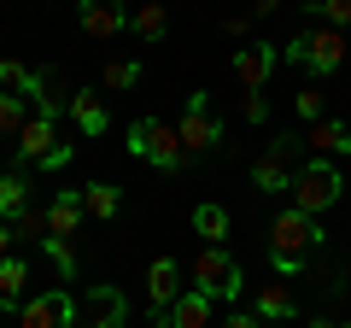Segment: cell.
<instances>
[{
  "label": "cell",
  "mask_w": 351,
  "mask_h": 328,
  "mask_svg": "<svg viewBox=\"0 0 351 328\" xmlns=\"http://www.w3.org/2000/svg\"><path fill=\"white\" fill-rule=\"evenodd\" d=\"M123 147H129V159L152 164V170H164V176L188 170V147H182V135H176V124H164V117H135Z\"/></svg>",
  "instance_id": "obj_1"
},
{
  "label": "cell",
  "mask_w": 351,
  "mask_h": 328,
  "mask_svg": "<svg viewBox=\"0 0 351 328\" xmlns=\"http://www.w3.org/2000/svg\"><path fill=\"white\" fill-rule=\"evenodd\" d=\"M339 200H346V176H339V164H328V159L299 164V176H293V211L322 217V211H334Z\"/></svg>",
  "instance_id": "obj_2"
},
{
  "label": "cell",
  "mask_w": 351,
  "mask_h": 328,
  "mask_svg": "<svg viewBox=\"0 0 351 328\" xmlns=\"http://www.w3.org/2000/svg\"><path fill=\"white\" fill-rule=\"evenodd\" d=\"M193 288L211 293V299H240V288H246V270L234 264V253L228 246H199V258H193Z\"/></svg>",
  "instance_id": "obj_3"
},
{
  "label": "cell",
  "mask_w": 351,
  "mask_h": 328,
  "mask_svg": "<svg viewBox=\"0 0 351 328\" xmlns=\"http://www.w3.org/2000/svg\"><path fill=\"white\" fill-rule=\"evenodd\" d=\"M322 217H304V211H281L276 223H269V253H299V258H311L316 246H322Z\"/></svg>",
  "instance_id": "obj_4"
},
{
  "label": "cell",
  "mask_w": 351,
  "mask_h": 328,
  "mask_svg": "<svg viewBox=\"0 0 351 328\" xmlns=\"http://www.w3.org/2000/svg\"><path fill=\"white\" fill-rule=\"evenodd\" d=\"M293 135H276L269 147L258 152V164H252V188L258 194H293Z\"/></svg>",
  "instance_id": "obj_5"
},
{
  "label": "cell",
  "mask_w": 351,
  "mask_h": 328,
  "mask_svg": "<svg viewBox=\"0 0 351 328\" xmlns=\"http://www.w3.org/2000/svg\"><path fill=\"white\" fill-rule=\"evenodd\" d=\"M176 135H182V147H188V159L193 152H211V147H223V124L211 117V94H188V112H182V124H176Z\"/></svg>",
  "instance_id": "obj_6"
},
{
  "label": "cell",
  "mask_w": 351,
  "mask_h": 328,
  "mask_svg": "<svg viewBox=\"0 0 351 328\" xmlns=\"http://www.w3.org/2000/svg\"><path fill=\"white\" fill-rule=\"evenodd\" d=\"M18 328H76V299L64 288L36 293V299H24V311H18Z\"/></svg>",
  "instance_id": "obj_7"
},
{
  "label": "cell",
  "mask_w": 351,
  "mask_h": 328,
  "mask_svg": "<svg viewBox=\"0 0 351 328\" xmlns=\"http://www.w3.org/2000/svg\"><path fill=\"white\" fill-rule=\"evenodd\" d=\"M123 311H129V299L112 281H100V288H88L76 299V328H123Z\"/></svg>",
  "instance_id": "obj_8"
},
{
  "label": "cell",
  "mask_w": 351,
  "mask_h": 328,
  "mask_svg": "<svg viewBox=\"0 0 351 328\" xmlns=\"http://www.w3.org/2000/svg\"><path fill=\"white\" fill-rule=\"evenodd\" d=\"M276 65H281V41H246V47H234V76H240L246 94H258L276 76Z\"/></svg>",
  "instance_id": "obj_9"
},
{
  "label": "cell",
  "mask_w": 351,
  "mask_h": 328,
  "mask_svg": "<svg viewBox=\"0 0 351 328\" xmlns=\"http://www.w3.org/2000/svg\"><path fill=\"white\" fill-rule=\"evenodd\" d=\"M76 24H82L94 41H112V36L129 30V6L123 0H76Z\"/></svg>",
  "instance_id": "obj_10"
},
{
  "label": "cell",
  "mask_w": 351,
  "mask_h": 328,
  "mask_svg": "<svg viewBox=\"0 0 351 328\" xmlns=\"http://www.w3.org/2000/svg\"><path fill=\"white\" fill-rule=\"evenodd\" d=\"M182 264L176 258H152L147 264V305H152V316H170V305L182 299Z\"/></svg>",
  "instance_id": "obj_11"
},
{
  "label": "cell",
  "mask_w": 351,
  "mask_h": 328,
  "mask_svg": "<svg viewBox=\"0 0 351 328\" xmlns=\"http://www.w3.org/2000/svg\"><path fill=\"white\" fill-rule=\"evenodd\" d=\"M24 100H29V117H47V124H59V112H71V94H64L47 71H36L24 82Z\"/></svg>",
  "instance_id": "obj_12"
},
{
  "label": "cell",
  "mask_w": 351,
  "mask_h": 328,
  "mask_svg": "<svg viewBox=\"0 0 351 328\" xmlns=\"http://www.w3.org/2000/svg\"><path fill=\"white\" fill-rule=\"evenodd\" d=\"M71 117L82 135H106L112 124V106H106V89H71Z\"/></svg>",
  "instance_id": "obj_13"
},
{
  "label": "cell",
  "mask_w": 351,
  "mask_h": 328,
  "mask_svg": "<svg viewBox=\"0 0 351 328\" xmlns=\"http://www.w3.org/2000/svg\"><path fill=\"white\" fill-rule=\"evenodd\" d=\"M339 65H346V30H316L304 71H311V76H334Z\"/></svg>",
  "instance_id": "obj_14"
},
{
  "label": "cell",
  "mask_w": 351,
  "mask_h": 328,
  "mask_svg": "<svg viewBox=\"0 0 351 328\" xmlns=\"http://www.w3.org/2000/svg\"><path fill=\"white\" fill-rule=\"evenodd\" d=\"M82 217H88L82 188H59V194H53V205H47V235H64V240H71L76 229H82Z\"/></svg>",
  "instance_id": "obj_15"
},
{
  "label": "cell",
  "mask_w": 351,
  "mask_h": 328,
  "mask_svg": "<svg viewBox=\"0 0 351 328\" xmlns=\"http://www.w3.org/2000/svg\"><path fill=\"white\" fill-rule=\"evenodd\" d=\"M24 299H29V264L12 253V258H0V316L24 311Z\"/></svg>",
  "instance_id": "obj_16"
},
{
  "label": "cell",
  "mask_w": 351,
  "mask_h": 328,
  "mask_svg": "<svg viewBox=\"0 0 351 328\" xmlns=\"http://www.w3.org/2000/svg\"><path fill=\"white\" fill-rule=\"evenodd\" d=\"M304 147H316L322 159H351V129L339 124V117H322V124H311V135H304Z\"/></svg>",
  "instance_id": "obj_17"
},
{
  "label": "cell",
  "mask_w": 351,
  "mask_h": 328,
  "mask_svg": "<svg viewBox=\"0 0 351 328\" xmlns=\"http://www.w3.org/2000/svg\"><path fill=\"white\" fill-rule=\"evenodd\" d=\"M252 311H258L263 323H293V311H299V305H293V288H281V281H263L258 299H252Z\"/></svg>",
  "instance_id": "obj_18"
},
{
  "label": "cell",
  "mask_w": 351,
  "mask_h": 328,
  "mask_svg": "<svg viewBox=\"0 0 351 328\" xmlns=\"http://www.w3.org/2000/svg\"><path fill=\"white\" fill-rule=\"evenodd\" d=\"M12 147H18V159H24V164H41L53 147H59V141H53V124H47V117H29L24 135H18Z\"/></svg>",
  "instance_id": "obj_19"
},
{
  "label": "cell",
  "mask_w": 351,
  "mask_h": 328,
  "mask_svg": "<svg viewBox=\"0 0 351 328\" xmlns=\"http://www.w3.org/2000/svg\"><path fill=\"white\" fill-rule=\"evenodd\" d=\"M129 30H135V36L152 47V41H164V36H170V12H164L158 0H141L135 12H129Z\"/></svg>",
  "instance_id": "obj_20"
},
{
  "label": "cell",
  "mask_w": 351,
  "mask_h": 328,
  "mask_svg": "<svg viewBox=\"0 0 351 328\" xmlns=\"http://www.w3.org/2000/svg\"><path fill=\"white\" fill-rule=\"evenodd\" d=\"M211 293H199V288H188V293H182V299H176L170 305V323L176 328H205V323H211Z\"/></svg>",
  "instance_id": "obj_21"
},
{
  "label": "cell",
  "mask_w": 351,
  "mask_h": 328,
  "mask_svg": "<svg viewBox=\"0 0 351 328\" xmlns=\"http://www.w3.org/2000/svg\"><path fill=\"white\" fill-rule=\"evenodd\" d=\"M82 205H88V217L112 223V217L123 211V188H117V182H88V188H82Z\"/></svg>",
  "instance_id": "obj_22"
},
{
  "label": "cell",
  "mask_w": 351,
  "mask_h": 328,
  "mask_svg": "<svg viewBox=\"0 0 351 328\" xmlns=\"http://www.w3.org/2000/svg\"><path fill=\"white\" fill-rule=\"evenodd\" d=\"M24 124H29V100L12 94V89H0V141H18Z\"/></svg>",
  "instance_id": "obj_23"
},
{
  "label": "cell",
  "mask_w": 351,
  "mask_h": 328,
  "mask_svg": "<svg viewBox=\"0 0 351 328\" xmlns=\"http://www.w3.org/2000/svg\"><path fill=\"white\" fill-rule=\"evenodd\" d=\"M193 235H199L205 246H223L228 240V211L223 205H193Z\"/></svg>",
  "instance_id": "obj_24"
},
{
  "label": "cell",
  "mask_w": 351,
  "mask_h": 328,
  "mask_svg": "<svg viewBox=\"0 0 351 328\" xmlns=\"http://www.w3.org/2000/svg\"><path fill=\"white\" fill-rule=\"evenodd\" d=\"M24 205H29V176H24V170H6V176H0V217L12 223Z\"/></svg>",
  "instance_id": "obj_25"
},
{
  "label": "cell",
  "mask_w": 351,
  "mask_h": 328,
  "mask_svg": "<svg viewBox=\"0 0 351 328\" xmlns=\"http://www.w3.org/2000/svg\"><path fill=\"white\" fill-rule=\"evenodd\" d=\"M135 82H141V59H106L100 89H112V94H129Z\"/></svg>",
  "instance_id": "obj_26"
},
{
  "label": "cell",
  "mask_w": 351,
  "mask_h": 328,
  "mask_svg": "<svg viewBox=\"0 0 351 328\" xmlns=\"http://www.w3.org/2000/svg\"><path fill=\"white\" fill-rule=\"evenodd\" d=\"M41 253L53 258V270H59V281H76V246H71L64 235H47V240H41Z\"/></svg>",
  "instance_id": "obj_27"
},
{
  "label": "cell",
  "mask_w": 351,
  "mask_h": 328,
  "mask_svg": "<svg viewBox=\"0 0 351 328\" xmlns=\"http://www.w3.org/2000/svg\"><path fill=\"white\" fill-rule=\"evenodd\" d=\"M293 112H299L304 124H322V117H328V94L311 82V89H299V94H293Z\"/></svg>",
  "instance_id": "obj_28"
},
{
  "label": "cell",
  "mask_w": 351,
  "mask_h": 328,
  "mask_svg": "<svg viewBox=\"0 0 351 328\" xmlns=\"http://www.w3.org/2000/svg\"><path fill=\"white\" fill-rule=\"evenodd\" d=\"M311 12L328 18V30H351V0H311Z\"/></svg>",
  "instance_id": "obj_29"
},
{
  "label": "cell",
  "mask_w": 351,
  "mask_h": 328,
  "mask_svg": "<svg viewBox=\"0 0 351 328\" xmlns=\"http://www.w3.org/2000/svg\"><path fill=\"white\" fill-rule=\"evenodd\" d=\"M29 76H36V71H29L24 59H0V89H12V94H24V82H29Z\"/></svg>",
  "instance_id": "obj_30"
},
{
  "label": "cell",
  "mask_w": 351,
  "mask_h": 328,
  "mask_svg": "<svg viewBox=\"0 0 351 328\" xmlns=\"http://www.w3.org/2000/svg\"><path fill=\"white\" fill-rule=\"evenodd\" d=\"M12 235H36V240H47V211H29V205H24V211L12 217Z\"/></svg>",
  "instance_id": "obj_31"
},
{
  "label": "cell",
  "mask_w": 351,
  "mask_h": 328,
  "mask_svg": "<svg viewBox=\"0 0 351 328\" xmlns=\"http://www.w3.org/2000/svg\"><path fill=\"white\" fill-rule=\"evenodd\" d=\"M304 264H311V258H299V253H269V270H276V276H304Z\"/></svg>",
  "instance_id": "obj_32"
},
{
  "label": "cell",
  "mask_w": 351,
  "mask_h": 328,
  "mask_svg": "<svg viewBox=\"0 0 351 328\" xmlns=\"http://www.w3.org/2000/svg\"><path fill=\"white\" fill-rule=\"evenodd\" d=\"M71 159H76V147H71V141H59V147L41 159V170H53V176H59V170H71Z\"/></svg>",
  "instance_id": "obj_33"
},
{
  "label": "cell",
  "mask_w": 351,
  "mask_h": 328,
  "mask_svg": "<svg viewBox=\"0 0 351 328\" xmlns=\"http://www.w3.org/2000/svg\"><path fill=\"white\" fill-rule=\"evenodd\" d=\"M240 117H246V124H263V117H269V100H263V94H240Z\"/></svg>",
  "instance_id": "obj_34"
},
{
  "label": "cell",
  "mask_w": 351,
  "mask_h": 328,
  "mask_svg": "<svg viewBox=\"0 0 351 328\" xmlns=\"http://www.w3.org/2000/svg\"><path fill=\"white\" fill-rule=\"evenodd\" d=\"M281 59H287V65H304V59H311V36H293V41H281Z\"/></svg>",
  "instance_id": "obj_35"
},
{
  "label": "cell",
  "mask_w": 351,
  "mask_h": 328,
  "mask_svg": "<svg viewBox=\"0 0 351 328\" xmlns=\"http://www.w3.org/2000/svg\"><path fill=\"white\" fill-rule=\"evenodd\" d=\"M223 328H269V323H263V316L258 311H234V316H228V323Z\"/></svg>",
  "instance_id": "obj_36"
},
{
  "label": "cell",
  "mask_w": 351,
  "mask_h": 328,
  "mask_svg": "<svg viewBox=\"0 0 351 328\" xmlns=\"http://www.w3.org/2000/svg\"><path fill=\"white\" fill-rule=\"evenodd\" d=\"M12 240H18V235H12V223L0 217V258H12Z\"/></svg>",
  "instance_id": "obj_37"
},
{
  "label": "cell",
  "mask_w": 351,
  "mask_h": 328,
  "mask_svg": "<svg viewBox=\"0 0 351 328\" xmlns=\"http://www.w3.org/2000/svg\"><path fill=\"white\" fill-rule=\"evenodd\" d=\"M152 328H176V323H170V316H152Z\"/></svg>",
  "instance_id": "obj_38"
},
{
  "label": "cell",
  "mask_w": 351,
  "mask_h": 328,
  "mask_svg": "<svg viewBox=\"0 0 351 328\" xmlns=\"http://www.w3.org/2000/svg\"><path fill=\"white\" fill-rule=\"evenodd\" d=\"M304 328H334V323H322V316H316V323H304Z\"/></svg>",
  "instance_id": "obj_39"
},
{
  "label": "cell",
  "mask_w": 351,
  "mask_h": 328,
  "mask_svg": "<svg viewBox=\"0 0 351 328\" xmlns=\"http://www.w3.org/2000/svg\"><path fill=\"white\" fill-rule=\"evenodd\" d=\"M269 328H293V323H269Z\"/></svg>",
  "instance_id": "obj_40"
},
{
  "label": "cell",
  "mask_w": 351,
  "mask_h": 328,
  "mask_svg": "<svg viewBox=\"0 0 351 328\" xmlns=\"http://www.w3.org/2000/svg\"><path fill=\"white\" fill-rule=\"evenodd\" d=\"M339 328H351V323H339Z\"/></svg>",
  "instance_id": "obj_41"
}]
</instances>
